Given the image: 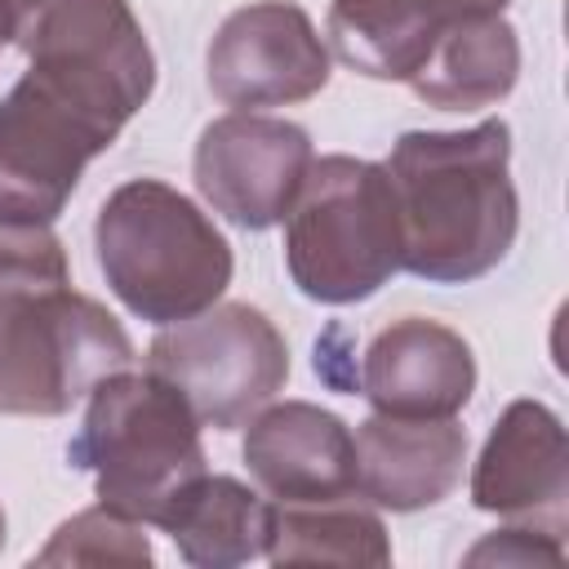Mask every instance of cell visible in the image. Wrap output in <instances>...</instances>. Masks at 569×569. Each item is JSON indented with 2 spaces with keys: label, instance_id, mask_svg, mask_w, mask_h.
I'll use <instances>...</instances> for the list:
<instances>
[{
  "label": "cell",
  "instance_id": "6da1fadb",
  "mask_svg": "<svg viewBox=\"0 0 569 569\" xmlns=\"http://www.w3.org/2000/svg\"><path fill=\"white\" fill-rule=\"evenodd\" d=\"M129 365L124 325L71 284L58 231L0 222V413L62 418Z\"/></svg>",
  "mask_w": 569,
  "mask_h": 569
},
{
  "label": "cell",
  "instance_id": "7a4b0ae2",
  "mask_svg": "<svg viewBox=\"0 0 569 569\" xmlns=\"http://www.w3.org/2000/svg\"><path fill=\"white\" fill-rule=\"evenodd\" d=\"M382 169L400 213V271L427 284H471L511 253L520 200L507 120L409 129Z\"/></svg>",
  "mask_w": 569,
  "mask_h": 569
},
{
  "label": "cell",
  "instance_id": "3957f363",
  "mask_svg": "<svg viewBox=\"0 0 569 569\" xmlns=\"http://www.w3.org/2000/svg\"><path fill=\"white\" fill-rule=\"evenodd\" d=\"M93 249L107 289L147 325L200 316L227 293L236 271L218 222L160 178H129L102 200Z\"/></svg>",
  "mask_w": 569,
  "mask_h": 569
},
{
  "label": "cell",
  "instance_id": "277c9868",
  "mask_svg": "<svg viewBox=\"0 0 569 569\" xmlns=\"http://www.w3.org/2000/svg\"><path fill=\"white\" fill-rule=\"evenodd\" d=\"M67 458L93 476L102 507L160 525L169 502L204 471L200 418L160 373L116 369L93 382Z\"/></svg>",
  "mask_w": 569,
  "mask_h": 569
},
{
  "label": "cell",
  "instance_id": "5b68a950",
  "mask_svg": "<svg viewBox=\"0 0 569 569\" xmlns=\"http://www.w3.org/2000/svg\"><path fill=\"white\" fill-rule=\"evenodd\" d=\"M284 267L302 298L351 307L400 271V213L378 160H311L284 213Z\"/></svg>",
  "mask_w": 569,
  "mask_h": 569
},
{
  "label": "cell",
  "instance_id": "8992f818",
  "mask_svg": "<svg viewBox=\"0 0 569 569\" xmlns=\"http://www.w3.org/2000/svg\"><path fill=\"white\" fill-rule=\"evenodd\" d=\"M27 71L124 129L156 89L151 40L129 0H9Z\"/></svg>",
  "mask_w": 569,
  "mask_h": 569
},
{
  "label": "cell",
  "instance_id": "52a82bcc",
  "mask_svg": "<svg viewBox=\"0 0 569 569\" xmlns=\"http://www.w3.org/2000/svg\"><path fill=\"white\" fill-rule=\"evenodd\" d=\"M147 369L187 396L200 427L236 431L284 391L289 342L267 311L218 298L200 316L160 325Z\"/></svg>",
  "mask_w": 569,
  "mask_h": 569
},
{
  "label": "cell",
  "instance_id": "ba28073f",
  "mask_svg": "<svg viewBox=\"0 0 569 569\" xmlns=\"http://www.w3.org/2000/svg\"><path fill=\"white\" fill-rule=\"evenodd\" d=\"M120 129L58 93L36 71H22L0 98V222L53 227L76 196L89 160H98Z\"/></svg>",
  "mask_w": 569,
  "mask_h": 569
},
{
  "label": "cell",
  "instance_id": "9c48e42d",
  "mask_svg": "<svg viewBox=\"0 0 569 569\" xmlns=\"http://www.w3.org/2000/svg\"><path fill=\"white\" fill-rule=\"evenodd\" d=\"M329 44L293 0H253L231 9L204 49V80L213 98L236 111L307 102L329 84Z\"/></svg>",
  "mask_w": 569,
  "mask_h": 569
},
{
  "label": "cell",
  "instance_id": "30bf717a",
  "mask_svg": "<svg viewBox=\"0 0 569 569\" xmlns=\"http://www.w3.org/2000/svg\"><path fill=\"white\" fill-rule=\"evenodd\" d=\"M311 160L316 151L302 124L262 111H227L200 129L191 178L213 213L244 231H267L284 222Z\"/></svg>",
  "mask_w": 569,
  "mask_h": 569
},
{
  "label": "cell",
  "instance_id": "8fae6325",
  "mask_svg": "<svg viewBox=\"0 0 569 569\" xmlns=\"http://www.w3.org/2000/svg\"><path fill=\"white\" fill-rule=\"evenodd\" d=\"M471 507L565 538L569 440L551 405L525 396L498 413L471 467Z\"/></svg>",
  "mask_w": 569,
  "mask_h": 569
},
{
  "label": "cell",
  "instance_id": "7c38bea8",
  "mask_svg": "<svg viewBox=\"0 0 569 569\" xmlns=\"http://www.w3.org/2000/svg\"><path fill=\"white\" fill-rule=\"evenodd\" d=\"M476 391L471 342L431 320L400 316L378 329L360 360V396L373 413L396 418H458Z\"/></svg>",
  "mask_w": 569,
  "mask_h": 569
},
{
  "label": "cell",
  "instance_id": "4fadbf2b",
  "mask_svg": "<svg viewBox=\"0 0 569 569\" xmlns=\"http://www.w3.org/2000/svg\"><path fill=\"white\" fill-rule=\"evenodd\" d=\"M244 467L271 502L356 498V436L311 400H271L244 422Z\"/></svg>",
  "mask_w": 569,
  "mask_h": 569
},
{
  "label": "cell",
  "instance_id": "5bb4252c",
  "mask_svg": "<svg viewBox=\"0 0 569 569\" xmlns=\"http://www.w3.org/2000/svg\"><path fill=\"white\" fill-rule=\"evenodd\" d=\"M356 493L378 511H427L467 471V427L458 418L369 413L356 431Z\"/></svg>",
  "mask_w": 569,
  "mask_h": 569
},
{
  "label": "cell",
  "instance_id": "9a60e30c",
  "mask_svg": "<svg viewBox=\"0 0 569 569\" xmlns=\"http://www.w3.org/2000/svg\"><path fill=\"white\" fill-rule=\"evenodd\" d=\"M178 556L196 569H236L267 556L271 533V498L249 489L236 476L200 471L160 516V525Z\"/></svg>",
  "mask_w": 569,
  "mask_h": 569
},
{
  "label": "cell",
  "instance_id": "2e32d148",
  "mask_svg": "<svg viewBox=\"0 0 569 569\" xmlns=\"http://www.w3.org/2000/svg\"><path fill=\"white\" fill-rule=\"evenodd\" d=\"M516 80H520V36L498 13V18L445 22L409 89L440 111H480L502 102L516 89Z\"/></svg>",
  "mask_w": 569,
  "mask_h": 569
},
{
  "label": "cell",
  "instance_id": "e0dca14e",
  "mask_svg": "<svg viewBox=\"0 0 569 569\" xmlns=\"http://www.w3.org/2000/svg\"><path fill=\"white\" fill-rule=\"evenodd\" d=\"M440 18L427 0H329L325 44L329 58L347 62L369 80H413L427 62Z\"/></svg>",
  "mask_w": 569,
  "mask_h": 569
},
{
  "label": "cell",
  "instance_id": "ac0fdd59",
  "mask_svg": "<svg viewBox=\"0 0 569 569\" xmlns=\"http://www.w3.org/2000/svg\"><path fill=\"white\" fill-rule=\"evenodd\" d=\"M271 565H391V538L373 507L356 498L333 502H271L267 533Z\"/></svg>",
  "mask_w": 569,
  "mask_h": 569
},
{
  "label": "cell",
  "instance_id": "d6986e66",
  "mask_svg": "<svg viewBox=\"0 0 569 569\" xmlns=\"http://www.w3.org/2000/svg\"><path fill=\"white\" fill-rule=\"evenodd\" d=\"M151 560L156 551L142 525L102 502L62 520L49 533V542L36 551V565H151Z\"/></svg>",
  "mask_w": 569,
  "mask_h": 569
},
{
  "label": "cell",
  "instance_id": "ffe728a7",
  "mask_svg": "<svg viewBox=\"0 0 569 569\" xmlns=\"http://www.w3.org/2000/svg\"><path fill=\"white\" fill-rule=\"evenodd\" d=\"M467 565H565V538L538 525L511 520L507 529L485 533L467 551Z\"/></svg>",
  "mask_w": 569,
  "mask_h": 569
},
{
  "label": "cell",
  "instance_id": "44dd1931",
  "mask_svg": "<svg viewBox=\"0 0 569 569\" xmlns=\"http://www.w3.org/2000/svg\"><path fill=\"white\" fill-rule=\"evenodd\" d=\"M511 0H427V9L440 22H462V18H498Z\"/></svg>",
  "mask_w": 569,
  "mask_h": 569
},
{
  "label": "cell",
  "instance_id": "7402d4cb",
  "mask_svg": "<svg viewBox=\"0 0 569 569\" xmlns=\"http://www.w3.org/2000/svg\"><path fill=\"white\" fill-rule=\"evenodd\" d=\"M4 44H13V9H9V0H0V49Z\"/></svg>",
  "mask_w": 569,
  "mask_h": 569
},
{
  "label": "cell",
  "instance_id": "603a6c76",
  "mask_svg": "<svg viewBox=\"0 0 569 569\" xmlns=\"http://www.w3.org/2000/svg\"><path fill=\"white\" fill-rule=\"evenodd\" d=\"M4 533H9V520H4V507H0V547H4Z\"/></svg>",
  "mask_w": 569,
  "mask_h": 569
}]
</instances>
